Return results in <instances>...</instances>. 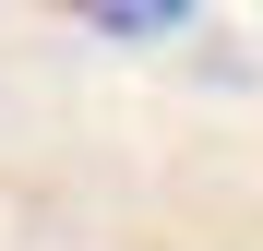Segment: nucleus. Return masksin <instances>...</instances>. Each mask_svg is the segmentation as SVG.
<instances>
[{"label":"nucleus","instance_id":"f257e3e1","mask_svg":"<svg viewBox=\"0 0 263 251\" xmlns=\"http://www.w3.org/2000/svg\"><path fill=\"white\" fill-rule=\"evenodd\" d=\"M60 12L96 36H167V24H192V0H60Z\"/></svg>","mask_w":263,"mask_h":251}]
</instances>
